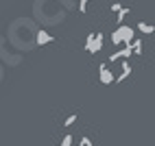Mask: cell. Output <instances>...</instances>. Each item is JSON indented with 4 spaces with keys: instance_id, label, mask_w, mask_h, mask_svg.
Listing matches in <instances>:
<instances>
[{
    "instance_id": "6da1fadb",
    "label": "cell",
    "mask_w": 155,
    "mask_h": 146,
    "mask_svg": "<svg viewBox=\"0 0 155 146\" xmlns=\"http://www.w3.org/2000/svg\"><path fill=\"white\" fill-rule=\"evenodd\" d=\"M133 37H136V31H133L131 26L118 24V28L111 33V44H116V46H120V44H129Z\"/></svg>"
},
{
    "instance_id": "7a4b0ae2",
    "label": "cell",
    "mask_w": 155,
    "mask_h": 146,
    "mask_svg": "<svg viewBox=\"0 0 155 146\" xmlns=\"http://www.w3.org/2000/svg\"><path fill=\"white\" fill-rule=\"evenodd\" d=\"M129 57H133V53H131V46H129V44H125V48H120L118 53H114V55H109V59H107V63H116L118 59H129Z\"/></svg>"
},
{
    "instance_id": "3957f363",
    "label": "cell",
    "mask_w": 155,
    "mask_h": 146,
    "mask_svg": "<svg viewBox=\"0 0 155 146\" xmlns=\"http://www.w3.org/2000/svg\"><path fill=\"white\" fill-rule=\"evenodd\" d=\"M98 79H101L103 85H111V83H114V74H111V70L107 68V63L98 66Z\"/></svg>"
},
{
    "instance_id": "277c9868",
    "label": "cell",
    "mask_w": 155,
    "mask_h": 146,
    "mask_svg": "<svg viewBox=\"0 0 155 146\" xmlns=\"http://www.w3.org/2000/svg\"><path fill=\"white\" fill-rule=\"evenodd\" d=\"M50 41H55V37L48 33V31H37L35 33V44H39V46H44V44H50Z\"/></svg>"
},
{
    "instance_id": "5b68a950",
    "label": "cell",
    "mask_w": 155,
    "mask_h": 146,
    "mask_svg": "<svg viewBox=\"0 0 155 146\" xmlns=\"http://www.w3.org/2000/svg\"><path fill=\"white\" fill-rule=\"evenodd\" d=\"M129 74H131V66H129V61H127V59H122V70H120V74H118V76H114V83H122Z\"/></svg>"
},
{
    "instance_id": "8992f818",
    "label": "cell",
    "mask_w": 155,
    "mask_h": 146,
    "mask_svg": "<svg viewBox=\"0 0 155 146\" xmlns=\"http://www.w3.org/2000/svg\"><path fill=\"white\" fill-rule=\"evenodd\" d=\"M101 48H103V33H96V35H94V41H92V50H90V55H96Z\"/></svg>"
},
{
    "instance_id": "52a82bcc",
    "label": "cell",
    "mask_w": 155,
    "mask_h": 146,
    "mask_svg": "<svg viewBox=\"0 0 155 146\" xmlns=\"http://www.w3.org/2000/svg\"><path fill=\"white\" fill-rule=\"evenodd\" d=\"M129 46H131V53H133V55H142V39L133 37V39L129 41Z\"/></svg>"
},
{
    "instance_id": "ba28073f",
    "label": "cell",
    "mask_w": 155,
    "mask_h": 146,
    "mask_svg": "<svg viewBox=\"0 0 155 146\" xmlns=\"http://www.w3.org/2000/svg\"><path fill=\"white\" fill-rule=\"evenodd\" d=\"M129 11H131L129 7H120L118 11H116V24H122V22H125V18L129 15Z\"/></svg>"
},
{
    "instance_id": "9c48e42d",
    "label": "cell",
    "mask_w": 155,
    "mask_h": 146,
    "mask_svg": "<svg viewBox=\"0 0 155 146\" xmlns=\"http://www.w3.org/2000/svg\"><path fill=\"white\" fill-rule=\"evenodd\" d=\"M138 31L140 33H147V35H153V24H147V22H138Z\"/></svg>"
},
{
    "instance_id": "30bf717a",
    "label": "cell",
    "mask_w": 155,
    "mask_h": 146,
    "mask_svg": "<svg viewBox=\"0 0 155 146\" xmlns=\"http://www.w3.org/2000/svg\"><path fill=\"white\" fill-rule=\"evenodd\" d=\"M72 142H74V138L68 133V135H64V140H61V144L59 146H72Z\"/></svg>"
},
{
    "instance_id": "8fae6325",
    "label": "cell",
    "mask_w": 155,
    "mask_h": 146,
    "mask_svg": "<svg viewBox=\"0 0 155 146\" xmlns=\"http://www.w3.org/2000/svg\"><path fill=\"white\" fill-rule=\"evenodd\" d=\"M77 122V113H72V116H68L66 118V122H64V127H72V124Z\"/></svg>"
},
{
    "instance_id": "7c38bea8",
    "label": "cell",
    "mask_w": 155,
    "mask_h": 146,
    "mask_svg": "<svg viewBox=\"0 0 155 146\" xmlns=\"http://www.w3.org/2000/svg\"><path fill=\"white\" fill-rule=\"evenodd\" d=\"M87 2H90V0H79V11H81V13L87 11Z\"/></svg>"
},
{
    "instance_id": "4fadbf2b",
    "label": "cell",
    "mask_w": 155,
    "mask_h": 146,
    "mask_svg": "<svg viewBox=\"0 0 155 146\" xmlns=\"http://www.w3.org/2000/svg\"><path fill=\"white\" fill-rule=\"evenodd\" d=\"M92 41H94V33H90V35H87V41H85V50H87V53L92 50Z\"/></svg>"
},
{
    "instance_id": "5bb4252c",
    "label": "cell",
    "mask_w": 155,
    "mask_h": 146,
    "mask_svg": "<svg viewBox=\"0 0 155 146\" xmlns=\"http://www.w3.org/2000/svg\"><path fill=\"white\" fill-rule=\"evenodd\" d=\"M79 144H81V146H94V142H92L90 138H81V140H79Z\"/></svg>"
},
{
    "instance_id": "9a60e30c",
    "label": "cell",
    "mask_w": 155,
    "mask_h": 146,
    "mask_svg": "<svg viewBox=\"0 0 155 146\" xmlns=\"http://www.w3.org/2000/svg\"><path fill=\"white\" fill-rule=\"evenodd\" d=\"M120 7H122L120 2H114V5H111V11H114V13H116V11H118V9H120Z\"/></svg>"
}]
</instances>
